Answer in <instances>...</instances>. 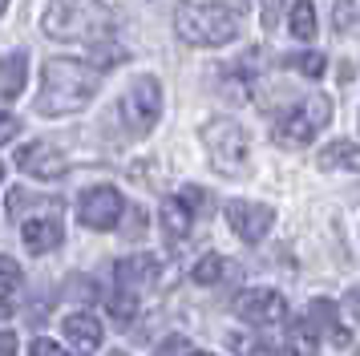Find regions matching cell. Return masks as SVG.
<instances>
[{"label": "cell", "instance_id": "1", "mask_svg": "<svg viewBox=\"0 0 360 356\" xmlns=\"http://www.w3.org/2000/svg\"><path fill=\"white\" fill-rule=\"evenodd\" d=\"M101 89V69L89 61H69V57H53L45 61L41 73V89H37V113L41 117H65V113H82Z\"/></svg>", "mask_w": 360, "mask_h": 356}, {"label": "cell", "instance_id": "2", "mask_svg": "<svg viewBox=\"0 0 360 356\" xmlns=\"http://www.w3.org/2000/svg\"><path fill=\"white\" fill-rule=\"evenodd\" d=\"M41 29L53 41H98L110 29V8L101 0H53L41 16Z\"/></svg>", "mask_w": 360, "mask_h": 356}, {"label": "cell", "instance_id": "3", "mask_svg": "<svg viewBox=\"0 0 360 356\" xmlns=\"http://www.w3.org/2000/svg\"><path fill=\"white\" fill-rule=\"evenodd\" d=\"M174 32H179V41L195 49L231 45L239 37V16L223 4H182L174 13Z\"/></svg>", "mask_w": 360, "mask_h": 356}, {"label": "cell", "instance_id": "4", "mask_svg": "<svg viewBox=\"0 0 360 356\" xmlns=\"http://www.w3.org/2000/svg\"><path fill=\"white\" fill-rule=\"evenodd\" d=\"M202 146H207V158L219 174L227 178H239L247 170V162H251V138H247V129L239 122H231V117H214L202 126Z\"/></svg>", "mask_w": 360, "mask_h": 356}, {"label": "cell", "instance_id": "5", "mask_svg": "<svg viewBox=\"0 0 360 356\" xmlns=\"http://www.w3.org/2000/svg\"><path fill=\"white\" fill-rule=\"evenodd\" d=\"M328 122H332V97H324V94H311V97H304L300 106H292V110L283 113L276 122V142L279 146H288V150H295V146H308V142H316L320 134L328 129Z\"/></svg>", "mask_w": 360, "mask_h": 356}, {"label": "cell", "instance_id": "6", "mask_svg": "<svg viewBox=\"0 0 360 356\" xmlns=\"http://www.w3.org/2000/svg\"><path fill=\"white\" fill-rule=\"evenodd\" d=\"M122 122L130 134L138 138H146L150 129L158 126V117H162V81L154 77V73H142V77H134L126 85V94H122Z\"/></svg>", "mask_w": 360, "mask_h": 356}, {"label": "cell", "instance_id": "7", "mask_svg": "<svg viewBox=\"0 0 360 356\" xmlns=\"http://www.w3.org/2000/svg\"><path fill=\"white\" fill-rule=\"evenodd\" d=\"M122 215H126V198H122L117 186H105L101 182V186L82 191V198H77V219L89 231H114L122 223Z\"/></svg>", "mask_w": 360, "mask_h": 356}, {"label": "cell", "instance_id": "8", "mask_svg": "<svg viewBox=\"0 0 360 356\" xmlns=\"http://www.w3.org/2000/svg\"><path fill=\"white\" fill-rule=\"evenodd\" d=\"M235 316L255 328H276L288 320V300L276 288H247L235 295Z\"/></svg>", "mask_w": 360, "mask_h": 356}, {"label": "cell", "instance_id": "9", "mask_svg": "<svg viewBox=\"0 0 360 356\" xmlns=\"http://www.w3.org/2000/svg\"><path fill=\"white\" fill-rule=\"evenodd\" d=\"M17 166L25 170L29 178H37V182H57V178L69 174V158L61 146L53 142H29L17 150Z\"/></svg>", "mask_w": 360, "mask_h": 356}, {"label": "cell", "instance_id": "10", "mask_svg": "<svg viewBox=\"0 0 360 356\" xmlns=\"http://www.w3.org/2000/svg\"><path fill=\"white\" fill-rule=\"evenodd\" d=\"M227 223L243 243H259L271 227H276V210L267 203H247V198H231L227 203Z\"/></svg>", "mask_w": 360, "mask_h": 356}, {"label": "cell", "instance_id": "11", "mask_svg": "<svg viewBox=\"0 0 360 356\" xmlns=\"http://www.w3.org/2000/svg\"><path fill=\"white\" fill-rule=\"evenodd\" d=\"M61 332H65L69 348H73V352H82V356H89V352H98V348H101V324H98V316H89V312L65 316Z\"/></svg>", "mask_w": 360, "mask_h": 356}, {"label": "cell", "instance_id": "12", "mask_svg": "<svg viewBox=\"0 0 360 356\" xmlns=\"http://www.w3.org/2000/svg\"><path fill=\"white\" fill-rule=\"evenodd\" d=\"M20 239H25V251L49 255V251L61 247L65 231H61V219H29V223L20 227Z\"/></svg>", "mask_w": 360, "mask_h": 356}, {"label": "cell", "instance_id": "13", "mask_svg": "<svg viewBox=\"0 0 360 356\" xmlns=\"http://www.w3.org/2000/svg\"><path fill=\"white\" fill-rule=\"evenodd\" d=\"M117 284L122 288H130V291H138V288H146V284H154L158 279V259L154 255H130V259H117Z\"/></svg>", "mask_w": 360, "mask_h": 356}, {"label": "cell", "instance_id": "14", "mask_svg": "<svg viewBox=\"0 0 360 356\" xmlns=\"http://www.w3.org/2000/svg\"><path fill=\"white\" fill-rule=\"evenodd\" d=\"M158 223H162V235L170 243H182L186 235H191V223H195V210L182 203V194L179 198H166L162 210H158Z\"/></svg>", "mask_w": 360, "mask_h": 356}, {"label": "cell", "instance_id": "15", "mask_svg": "<svg viewBox=\"0 0 360 356\" xmlns=\"http://www.w3.org/2000/svg\"><path fill=\"white\" fill-rule=\"evenodd\" d=\"M320 170H340V174H360V142H328L320 150Z\"/></svg>", "mask_w": 360, "mask_h": 356}, {"label": "cell", "instance_id": "16", "mask_svg": "<svg viewBox=\"0 0 360 356\" xmlns=\"http://www.w3.org/2000/svg\"><path fill=\"white\" fill-rule=\"evenodd\" d=\"M288 352L292 356H320V332L316 320H295L288 332Z\"/></svg>", "mask_w": 360, "mask_h": 356}, {"label": "cell", "instance_id": "17", "mask_svg": "<svg viewBox=\"0 0 360 356\" xmlns=\"http://www.w3.org/2000/svg\"><path fill=\"white\" fill-rule=\"evenodd\" d=\"M25 69H29V57L25 53H8L0 61V94L4 97H17L25 89Z\"/></svg>", "mask_w": 360, "mask_h": 356}, {"label": "cell", "instance_id": "18", "mask_svg": "<svg viewBox=\"0 0 360 356\" xmlns=\"http://www.w3.org/2000/svg\"><path fill=\"white\" fill-rule=\"evenodd\" d=\"M288 29L295 41H316V4L311 0H295L288 8Z\"/></svg>", "mask_w": 360, "mask_h": 356}, {"label": "cell", "instance_id": "19", "mask_svg": "<svg viewBox=\"0 0 360 356\" xmlns=\"http://www.w3.org/2000/svg\"><path fill=\"white\" fill-rule=\"evenodd\" d=\"M227 272H231V263H227L223 255H214V251H211V255H202V259L195 263L191 279H195V284H202V288H211V284H219Z\"/></svg>", "mask_w": 360, "mask_h": 356}, {"label": "cell", "instance_id": "20", "mask_svg": "<svg viewBox=\"0 0 360 356\" xmlns=\"http://www.w3.org/2000/svg\"><path fill=\"white\" fill-rule=\"evenodd\" d=\"M332 25L340 32L360 25V0H332Z\"/></svg>", "mask_w": 360, "mask_h": 356}, {"label": "cell", "instance_id": "21", "mask_svg": "<svg viewBox=\"0 0 360 356\" xmlns=\"http://www.w3.org/2000/svg\"><path fill=\"white\" fill-rule=\"evenodd\" d=\"M311 312H316V320L328 328V340H332V344H348V332H344L340 320L332 316V304H328V300H316V304H311Z\"/></svg>", "mask_w": 360, "mask_h": 356}, {"label": "cell", "instance_id": "22", "mask_svg": "<svg viewBox=\"0 0 360 356\" xmlns=\"http://www.w3.org/2000/svg\"><path fill=\"white\" fill-rule=\"evenodd\" d=\"M110 316H114V320H134V316H138V291H130V288L114 291V295H110Z\"/></svg>", "mask_w": 360, "mask_h": 356}, {"label": "cell", "instance_id": "23", "mask_svg": "<svg viewBox=\"0 0 360 356\" xmlns=\"http://www.w3.org/2000/svg\"><path fill=\"white\" fill-rule=\"evenodd\" d=\"M288 65L300 69L304 77H320V73H324V57H320V53H300V57H288Z\"/></svg>", "mask_w": 360, "mask_h": 356}, {"label": "cell", "instance_id": "24", "mask_svg": "<svg viewBox=\"0 0 360 356\" xmlns=\"http://www.w3.org/2000/svg\"><path fill=\"white\" fill-rule=\"evenodd\" d=\"M283 4H288V0H259V20H263V29H276V20L283 16Z\"/></svg>", "mask_w": 360, "mask_h": 356}, {"label": "cell", "instance_id": "25", "mask_svg": "<svg viewBox=\"0 0 360 356\" xmlns=\"http://www.w3.org/2000/svg\"><path fill=\"white\" fill-rule=\"evenodd\" d=\"M0 284H8V288H17L20 284V263L8 255H0Z\"/></svg>", "mask_w": 360, "mask_h": 356}, {"label": "cell", "instance_id": "26", "mask_svg": "<svg viewBox=\"0 0 360 356\" xmlns=\"http://www.w3.org/2000/svg\"><path fill=\"white\" fill-rule=\"evenodd\" d=\"M191 352H195V348H191L182 336H170L162 348H158V356H191Z\"/></svg>", "mask_w": 360, "mask_h": 356}, {"label": "cell", "instance_id": "27", "mask_svg": "<svg viewBox=\"0 0 360 356\" xmlns=\"http://www.w3.org/2000/svg\"><path fill=\"white\" fill-rule=\"evenodd\" d=\"M29 356H69V352L61 348V344H53V340H33Z\"/></svg>", "mask_w": 360, "mask_h": 356}, {"label": "cell", "instance_id": "28", "mask_svg": "<svg viewBox=\"0 0 360 356\" xmlns=\"http://www.w3.org/2000/svg\"><path fill=\"white\" fill-rule=\"evenodd\" d=\"M20 134V122L13 113H0V142H8V138H17Z\"/></svg>", "mask_w": 360, "mask_h": 356}, {"label": "cell", "instance_id": "29", "mask_svg": "<svg viewBox=\"0 0 360 356\" xmlns=\"http://www.w3.org/2000/svg\"><path fill=\"white\" fill-rule=\"evenodd\" d=\"M344 312H348V316L360 324V288H352L348 295H344Z\"/></svg>", "mask_w": 360, "mask_h": 356}, {"label": "cell", "instance_id": "30", "mask_svg": "<svg viewBox=\"0 0 360 356\" xmlns=\"http://www.w3.org/2000/svg\"><path fill=\"white\" fill-rule=\"evenodd\" d=\"M0 356H17V332H0Z\"/></svg>", "mask_w": 360, "mask_h": 356}, {"label": "cell", "instance_id": "31", "mask_svg": "<svg viewBox=\"0 0 360 356\" xmlns=\"http://www.w3.org/2000/svg\"><path fill=\"white\" fill-rule=\"evenodd\" d=\"M13 312H17V304H13V295H8V291L0 288V320H8Z\"/></svg>", "mask_w": 360, "mask_h": 356}, {"label": "cell", "instance_id": "32", "mask_svg": "<svg viewBox=\"0 0 360 356\" xmlns=\"http://www.w3.org/2000/svg\"><path fill=\"white\" fill-rule=\"evenodd\" d=\"M247 356H279V352H276V348H267V344H251Z\"/></svg>", "mask_w": 360, "mask_h": 356}, {"label": "cell", "instance_id": "33", "mask_svg": "<svg viewBox=\"0 0 360 356\" xmlns=\"http://www.w3.org/2000/svg\"><path fill=\"white\" fill-rule=\"evenodd\" d=\"M4 8H8V0H0V13H4Z\"/></svg>", "mask_w": 360, "mask_h": 356}, {"label": "cell", "instance_id": "34", "mask_svg": "<svg viewBox=\"0 0 360 356\" xmlns=\"http://www.w3.org/2000/svg\"><path fill=\"white\" fill-rule=\"evenodd\" d=\"M0 182H4V162H0Z\"/></svg>", "mask_w": 360, "mask_h": 356}, {"label": "cell", "instance_id": "35", "mask_svg": "<svg viewBox=\"0 0 360 356\" xmlns=\"http://www.w3.org/2000/svg\"><path fill=\"white\" fill-rule=\"evenodd\" d=\"M191 356H211V352H191Z\"/></svg>", "mask_w": 360, "mask_h": 356}, {"label": "cell", "instance_id": "36", "mask_svg": "<svg viewBox=\"0 0 360 356\" xmlns=\"http://www.w3.org/2000/svg\"><path fill=\"white\" fill-rule=\"evenodd\" d=\"M110 356H126V352H110Z\"/></svg>", "mask_w": 360, "mask_h": 356}]
</instances>
